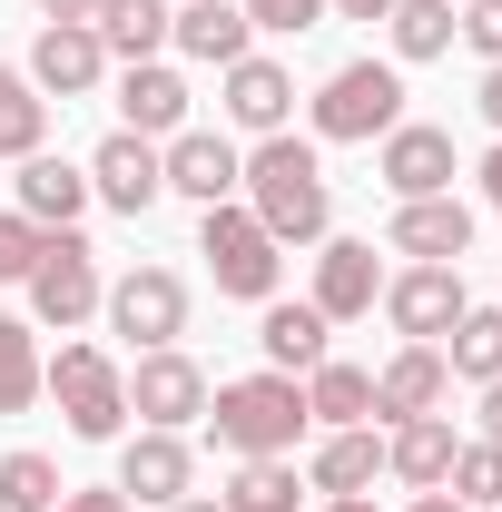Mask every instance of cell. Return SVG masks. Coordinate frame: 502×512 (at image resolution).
Segmentation results:
<instances>
[{
  "label": "cell",
  "mask_w": 502,
  "mask_h": 512,
  "mask_svg": "<svg viewBox=\"0 0 502 512\" xmlns=\"http://www.w3.org/2000/svg\"><path fill=\"white\" fill-rule=\"evenodd\" d=\"M256 30H276V40H296V30H315L325 20V0H237Z\"/></svg>",
  "instance_id": "35"
},
{
  "label": "cell",
  "mask_w": 502,
  "mask_h": 512,
  "mask_svg": "<svg viewBox=\"0 0 502 512\" xmlns=\"http://www.w3.org/2000/svg\"><path fill=\"white\" fill-rule=\"evenodd\" d=\"M119 128H138V138H178L188 128V79L168 60H128L119 69Z\"/></svg>",
  "instance_id": "18"
},
{
  "label": "cell",
  "mask_w": 502,
  "mask_h": 512,
  "mask_svg": "<svg viewBox=\"0 0 502 512\" xmlns=\"http://www.w3.org/2000/svg\"><path fill=\"white\" fill-rule=\"evenodd\" d=\"M99 50L109 60H158L168 50V0H99Z\"/></svg>",
  "instance_id": "26"
},
{
  "label": "cell",
  "mask_w": 502,
  "mask_h": 512,
  "mask_svg": "<svg viewBox=\"0 0 502 512\" xmlns=\"http://www.w3.org/2000/svg\"><path fill=\"white\" fill-rule=\"evenodd\" d=\"M375 178L394 197H453V178H463V158H453V128L434 119H404V128H384V148H375Z\"/></svg>",
  "instance_id": "11"
},
{
  "label": "cell",
  "mask_w": 502,
  "mask_h": 512,
  "mask_svg": "<svg viewBox=\"0 0 502 512\" xmlns=\"http://www.w3.org/2000/svg\"><path fill=\"white\" fill-rule=\"evenodd\" d=\"M79 207H89V168H69V158H20V217H30V227H79Z\"/></svg>",
  "instance_id": "24"
},
{
  "label": "cell",
  "mask_w": 502,
  "mask_h": 512,
  "mask_svg": "<svg viewBox=\"0 0 502 512\" xmlns=\"http://www.w3.org/2000/svg\"><path fill=\"white\" fill-rule=\"evenodd\" d=\"M483 444H502V375L483 384Z\"/></svg>",
  "instance_id": "39"
},
{
  "label": "cell",
  "mask_w": 502,
  "mask_h": 512,
  "mask_svg": "<svg viewBox=\"0 0 502 512\" xmlns=\"http://www.w3.org/2000/svg\"><path fill=\"white\" fill-rule=\"evenodd\" d=\"M168 512H227V503H217V493H188V503H168Z\"/></svg>",
  "instance_id": "44"
},
{
  "label": "cell",
  "mask_w": 502,
  "mask_h": 512,
  "mask_svg": "<svg viewBox=\"0 0 502 512\" xmlns=\"http://www.w3.org/2000/svg\"><path fill=\"white\" fill-rule=\"evenodd\" d=\"M483 197H493V217H502V138H493V158H483Z\"/></svg>",
  "instance_id": "41"
},
{
  "label": "cell",
  "mask_w": 502,
  "mask_h": 512,
  "mask_svg": "<svg viewBox=\"0 0 502 512\" xmlns=\"http://www.w3.org/2000/svg\"><path fill=\"white\" fill-rule=\"evenodd\" d=\"M158 168H168V197L217 207V197H237V178H247V148L217 138V128H178V138L158 148Z\"/></svg>",
  "instance_id": "14"
},
{
  "label": "cell",
  "mask_w": 502,
  "mask_h": 512,
  "mask_svg": "<svg viewBox=\"0 0 502 512\" xmlns=\"http://www.w3.org/2000/svg\"><path fill=\"white\" fill-rule=\"evenodd\" d=\"M40 237H50V227H30V217H20V207H10V217H0V286H20V276H30V266H40Z\"/></svg>",
  "instance_id": "34"
},
{
  "label": "cell",
  "mask_w": 502,
  "mask_h": 512,
  "mask_svg": "<svg viewBox=\"0 0 502 512\" xmlns=\"http://www.w3.org/2000/svg\"><path fill=\"white\" fill-rule=\"evenodd\" d=\"M40 394H60V414H69L79 444H119L128 434V375H119L109 345H60V355L40 365Z\"/></svg>",
  "instance_id": "4"
},
{
  "label": "cell",
  "mask_w": 502,
  "mask_h": 512,
  "mask_svg": "<svg viewBox=\"0 0 502 512\" xmlns=\"http://www.w3.org/2000/svg\"><path fill=\"white\" fill-rule=\"evenodd\" d=\"M325 512H375V503H365V493H345V503H325Z\"/></svg>",
  "instance_id": "45"
},
{
  "label": "cell",
  "mask_w": 502,
  "mask_h": 512,
  "mask_svg": "<svg viewBox=\"0 0 502 512\" xmlns=\"http://www.w3.org/2000/svg\"><path fill=\"white\" fill-rule=\"evenodd\" d=\"M443 493H453V503H502V444H483V434H473V444H453V473H443Z\"/></svg>",
  "instance_id": "33"
},
{
  "label": "cell",
  "mask_w": 502,
  "mask_h": 512,
  "mask_svg": "<svg viewBox=\"0 0 502 512\" xmlns=\"http://www.w3.org/2000/svg\"><path fill=\"white\" fill-rule=\"evenodd\" d=\"M443 394H453L443 345H404V355L375 375V414H384V424H414V414H443Z\"/></svg>",
  "instance_id": "19"
},
{
  "label": "cell",
  "mask_w": 502,
  "mask_h": 512,
  "mask_svg": "<svg viewBox=\"0 0 502 512\" xmlns=\"http://www.w3.org/2000/svg\"><path fill=\"white\" fill-rule=\"evenodd\" d=\"M40 138H50V99L30 89V69L0 60V158H40Z\"/></svg>",
  "instance_id": "27"
},
{
  "label": "cell",
  "mask_w": 502,
  "mask_h": 512,
  "mask_svg": "<svg viewBox=\"0 0 502 512\" xmlns=\"http://www.w3.org/2000/svg\"><path fill=\"white\" fill-rule=\"evenodd\" d=\"M473 99H483V119H493V138H502V60L483 69V89H473Z\"/></svg>",
  "instance_id": "38"
},
{
  "label": "cell",
  "mask_w": 502,
  "mask_h": 512,
  "mask_svg": "<svg viewBox=\"0 0 502 512\" xmlns=\"http://www.w3.org/2000/svg\"><path fill=\"white\" fill-rule=\"evenodd\" d=\"M99 316H109V335H128L138 355H158V345L188 335V276H168V266H128L119 286L99 296Z\"/></svg>",
  "instance_id": "7"
},
{
  "label": "cell",
  "mask_w": 502,
  "mask_h": 512,
  "mask_svg": "<svg viewBox=\"0 0 502 512\" xmlns=\"http://www.w3.org/2000/svg\"><path fill=\"white\" fill-rule=\"evenodd\" d=\"M99 79H109L99 30H89V20H40V40H30V89H40V99H89Z\"/></svg>",
  "instance_id": "13"
},
{
  "label": "cell",
  "mask_w": 502,
  "mask_h": 512,
  "mask_svg": "<svg viewBox=\"0 0 502 512\" xmlns=\"http://www.w3.org/2000/svg\"><path fill=\"white\" fill-rule=\"evenodd\" d=\"M306 119L315 138H384V128H404V69L394 60H345V69H325V89L306 99Z\"/></svg>",
  "instance_id": "5"
},
{
  "label": "cell",
  "mask_w": 502,
  "mask_h": 512,
  "mask_svg": "<svg viewBox=\"0 0 502 512\" xmlns=\"http://www.w3.org/2000/svg\"><path fill=\"white\" fill-rule=\"evenodd\" d=\"M168 50L227 69V60H247V50H256V20L237 10V0H178V10H168Z\"/></svg>",
  "instance_id": "17"
},
{
  "label": "cell",
  "mask_w": 502,
  "mask_h": 512,
  "mask_svg": "<svg viewBox=\"0 0 502 512\" xmlns=\"http://www.w3.org/2000/svg\"><path fill=\"white\" fill-rule=\"evenodd\" d=\"M207 394H217V384L197 375V355L158 345V355H138V375H128V414H138L148 434H188L197 414H207Z\"/></svg>",
  "instance_id": "8"
},
{
  "label": "cell",
  "mask_w": 502,
  "mask_h": 512,
  "mask_svg": "<svg viewBox=\"0 0 502 512\" xmlns=\"http://www.w3.org/2000/svg\"><path fill=\"white\" fill-rule=\"evenodd\" d=\"M296 493H306V483H296V453H266V463H237V473H227L217 503L227 512H296Z\"/></svg>",
  "instance_id": "29"
},
{
  "label": "cell",
  "mask_w": 502,
  "mask_h": 512,
  "mask_svg": "<svg viewBox=\"0 0 502 512\" xmlns=\"http://www.w3.org/2000/svg\"><path fill=\"white\" fill-rule=\"evenodd\" d=\"M20 286H30V325H50V335L89 325V316H99V296H109L99 247H89L79 227H50V237H40V266H30Z\"/></svg>",
  "instance_id": "6"
},
{
  "label": "cell",
  "mask_w": 502,
  "mask_h": 512,
  "mask_svg": "<svg viewBox=\"0 0 502 512\" xmlns=\"http://www.w3.org/2000/svg\"><path fill=\"white\" fill-rule=\"evenodd\" d=\"M384 473L414 483V493H443V473H453V424H443V414L394 424V434H384Z\"/></svg>",
  "instance_id": "23"
},
{
  "label": "cell",
  "mask_w": 502,
  "mask_h": 512,
  "mask_svg": "<svg viewBox=\"0 0 502 512\" xmlns=\"http://www.w3.org/2000/svg\"><path fill=\"white\" fill-rule=\"evenodd\" d=\"M325 335H335V325L315 316V306H286V296H266V316H256V345H266L276 375H315V365H325Z\"/></svg>",
  "instance_id": "22"
},
{
  "label": "cell",
  "mask_w": 502,
  "mask_h": 512,
  "mask_svg": "<svg viewBox=\"0 0 502 512\" xmlns=\"http://www.w3.org/2000/svg\"><path fill=\"white\" fill-rule=\"evenodd\" d=\"M384 30H394V60H443V50L463 40V30H453V0H394Z\"/></svg>",
  "instance_id": "31"
},
{
  "label": "cell",
  "mask_w": 502,
  "mask_h": 512,
  "mask_svg": "<svg viewBox=\"0 0 502 512\" xmlns=\"http://www.w3.org/2000/svg\"><path fill=\"white\" fill-rule=\"evenodd\" d=\"M463 266H404V276H384V316L404 345H443L453 325H463Z\"/></svg>",
  "instance_id": "9"
},
{
  "label": "cell",
  "mask_w": 502,
  "mask_h": 512,
  "mask_svg": "<svg viewBox=\"0 0 502 512\" xmlns=\"http://www.w3.org/2000/svg\"><path fill=\"white\" fill-rule=\"evenodd\" d=\"M384 247L414 256V266H463V247H473V207H463V197H394Z\"/></svg>",
  "instance_id": "12"
},
{
  "label": "cell",
  "mask_w": 502,
  "mask_h": 512,
  "mask_svg": "<svg viewBox=\"0 0 502 512\" xmlns=\"http://www.w3.org/2000/svg\"><path fill=\"white\" fill-rule=\"evenodd\" d=\"M306 414L325 424V434H345V424H375V375H365V365H335V355H325V365L306 375Z\"/></svg>",
  "instance_id": "25"
},
{
  "label": "cell",
  "mask_w": 502,
  "mask_h": 512,
  "mask_svg": "<svg viewBox=\"0 0 502 512\" xmlns=\"http://www.w3.org/2000/svg\"><path fill=\"white\" fill-rule=\"evenodd\" d=\"M217 79H227V119H237V128H256V138H276V128H286L296 79H286L276 60H256V50H247V60H227Z\"/></svg>",
  "instance_id": "20"
},
{
  "label": "cell",
  "mask_w": 502,
  "mask_h": 512,
  "mask_svg": "<svg viewBox=\"0 0 502 512\" xmlns=\"http://www.w3.org/2000/svg\"><path fill=\"white\" fill-rule=\"evenodd\" d=\"M453 30H463V40L483 50V69L502 60V0H453Z\"/></svg>",
  "instance_id": "36"
},
{
  "label": "cell",
  "mask_w": 502,
  "mask_h": 512,
  "mask_svg": "<svg viewBox=\"0 0 502 512\" xmlns=\"http://www.w3.org/2000/svg\"><path fill=\"white\" fill-rule=\"evenodd\" d=\"M414 512H473V503H453V493H414Z\"/></svg>",
  "instance_id": "43"
},
{
  "label": "cell",
  "mask_w": 502,
  "mask_h": 512,
  "mask_svg": "<svg viewBox=\"0 0 502 512\" xmlns=\"http://www.w3.org/2000/svg\"><path fill=\"white\" fill-rule=\"evenodd\" d=\"M50 512H128V493H119V483H69Z\"/></svg>",
  "instance_id": "37"
},
{
  "label": "cell",
  "mask_w": 502,
  "mask_h": 512,
  "mask_svg": "<svg viewBox=\"0 0 502 512\" xmlns=\"http://www.w3.org/2000/svg\"><path fill=\"white\" fill-rule=\"evenodd\" d=\"M40 20H99V0H40Z\"/></svg>",
  "instance_id": "40"
},
{
  "label": "cell",
  "mask_w": 502,
  "mask_h": 512,
  "mask_svg": "<svg viewBox=\"0 0 502 512\" xmlns=\"http://www.w3.org/2000/svg\"><path fill=\"white\" fill-rule=\"evenodd\" d=\"M443 365L463 384H493L502 375V306H463V325L443 335Z\"/></svg>",
  "instance_id": "30"
},
{
  "label": "cell",
  "mask_w": 502,
  "mask_h": 512,
  "mask_svg": "<svg viewBox=\"0 0 502 512\" xmlns=\"http://www.w3.org/2000/svg\"><path fill=\"white\" fill-rule=\"evenodd\" d=\"M69 483H60V463L50 453H0V512H50Z\"/></svg>",
  "instance_id": "32"
},
{
  "label": "cell",
  "mask_w": 502,
  "mask_h": 512,
  "mask_svg": "<svg viewBox=\"0 0 502 512\" xmlns=\"http://www.w3.org/2000/svg\"><path fill=\"white\" fill-rule=\"evenodd\" d=\"M375 296H384V266L365 237H325V256H315V316L325 325H355V316H375Z\"/></svg>",
  "instance_id": "15"
},
{
  "label": "cell",
  "mask_w": 502,
  "mask_h": 512,
  "mask_svg": "<svg viewBox=\"0 0 502 512\" xmlns=\"http://www.w3.org/2000/svg\"><path fill=\"white\" fill-rule=\"evenodd\" d=\"M40 325L30 316H0V414H30L40 404Z\"/></svg>",
  "instance_id": "28"
},
{
  "label": "cell",
  "mask_w": 502,
  "mask_h": 512,
  "mask_svg": "<svg viewBox=\"0 0 502 512\" xmlns=\"http://www.w3.org/2000/svg\"><path fill=\"white\" fill-rule=\"evenodd\" d=\"M207 434H217V453H237V463H266V453H296L306 444V375H237L207 394V414H197Z\"/></svg>",
  "instance_id": "2"
},
{
  "label": "cell",
  "mask_w": 502,
  "mask_h": 512,
  "mask_svg": "<svg viewBox=\"0 0 502 512\" xmlns=\"http://www.w3.org/2000/svg\"><path fill=\"white\" fill-rule=\"evenodd\" d=\"M119 493H138V503H188L197 493V453H188V434H128L119 444Z\"/></svg>",
  "instance_id": "16"
},
{
  "label": "cell",
  "mask_w": 502,
  "mask_h": 512,
  "mask_svg": "<svg viewBox=\"0 0 502 512\" xmlns=\"http://www.w3.org/2000/svg\"><path fill=\"white\" fill-rule=\"evenodd\" d=\"M89 197H99V207H119V217H148V207L168 197L158 138H138V128H109V138L89 148Z\"/></svg>",
  "instance_id": "10"
},
{
  "label": "cell",
  "mask_w": 502,
  "mask_h": 512,
  "mask_svg": "<svg viewBox=\"0 0 502 512\" xmlns=\"http://www.w3.org/2000/svg\"><path fill=\"white\" fill-rule=\"evenodd\" d=\"M325 10H345V20H384L394 0H325Z\"/></svg>",
  "instance_id": "42"
},
{
  "label": "cell",
  "mask_w": 502,
  "mask_h": 512,
  "mask_svg": "<svg viewBox=\"0 0 502 512\" xmlns=\"http://www.w3.org/2000/svg\"><path fill=\"white\" fill-rule=\"evenodd\" d=\"M247 217L276 237V247H325V227H335V188H325V158H315L306 138H256L247 148Z\"/></svg>",
  "instance_id": "1"
},
{
  "label": "cell",
  "mask_w": 502,
  "mask_h": 512,
  "mask_svg": "<svg viewBox=\"0 0 502 512\" xmlns=\"http://www.w3.org/2000/svg\"><path fill=\"white\" fill-rule=\"evenodd\" d=\"M375 473H384V434H375V424H345V434H325V444H315V463H306V483L325 493V503L365 493Z\"/></svg>",
  "instance_id": "21"
},
{
  "label": "cell",
  "mask_w": 502,
  "mask_h": 512,
  "mask_svg": "<svg viewBox=\"0 0 502 512\" xmlns=\"http://www.w3.org/2000/svg\"><path fill=\"white\" fill-rule=\"evenodd\" d=\"M197 256H207L217 296H237V306H266V296H276V276H286V247H276V237L256 227L237 197L197 207Z\"/></svg>",
  "instance_id": "3"
}]
</instances>
